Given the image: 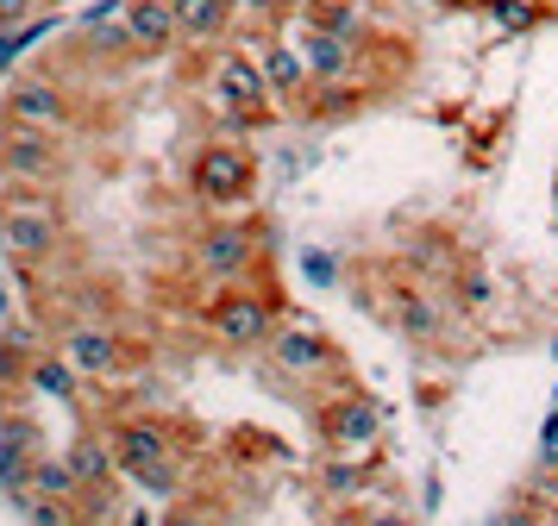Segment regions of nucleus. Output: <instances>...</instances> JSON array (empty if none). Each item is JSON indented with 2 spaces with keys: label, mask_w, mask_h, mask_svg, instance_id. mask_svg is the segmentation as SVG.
Wrapping results in <instances>:
<instances>
[{
  "label": "nucleus",
  "mask_w": 558,
  "mask_h": 526,
  "mask_svg": "<svg viewBox=\"0 0 558 526\" xmlns=\"http://www.w3.org/2000/svg\"><path fill=\"white\" fill-rule=\"evenodd\" d=\"M0 245L20 270H38L63 250V207L51 200V188H13L0 200Z\"/></svg>",
  "instance_id": "nucleus-1"
},
{
  "label": "nucleus",
  "mask_w": 558,
  "mask_h": 526,
  "mask_svg": "<svg viewBox=\"0 0 558 526\" xmlns=\"http://www.w3.org/2000/svg\"><path fill=\"white\" fill-rule=\"evenodd\" d=\"M189 188H195L207 207H232V200H245L257 188V157L239 145V138H214V145L195 150Z\"/></svg>",
  "instance_id": "nucleus-2"
},
{
  "label": "nucleus",
  "mask_w": 558,
  "mask_h": 526,
  "mask_svg": "<svg viewBox=\"0 0 558 526\" xmlns=\"http://www.w3.org/2000/svg\"><path fill=\"white\" fill-rule=\"evenodd\" d=\"M214 100H220V120L227 125H257V120H270V107H277L270 82H264V63L245 57V50H220L214 57Z\"/></svg>",
  "instance_id": "nucleus-3"
},
{
  "label": "nucleus",
  "mask_w": 558,
  "mask_h": 526,
  "mask_svg": "<svg viewBox=\"0 0 558 526\" xmlns=\"http://www.w3.org/2000/svg\"><path fill=\"white\" fill-rule=\"evenodd\" d=\"M0 175L13 188H57L63 175V138L38 125H0Z\"/></svg>",
  "instance_id": "nucleus-4"
},
{
  "label": "nucleus",
  "mask_w": 558,
  "mask_h": 526,
  "mask_svg": "<svg viewBox=\"0 0 558 526\" xmlns=\"http://www.w3.org/2000/svg\"><path fill=\"white\" fill-rule=\"evenodd\" d=\"M207 326H214V339L232 351H257L277 339V301L257 295V289H227V295L207 307Z\"/></svg>",
  "instance_id": "nucleus-5"
},
{
  "label": "nucleus",
  "mask_w": 558,
  "mask_h": 526,
  "mask_svg": "<svg viewBox=\"0 0 558 526\" xmlns=\"http://www.w3.org/2000/svg\"><path fill=\"white\" fill-rule=\"evenodd\" d=\"M383 426H389V407L377 395H332L320 407V439L345 457H377Z\"/></svg>",
  "instance_id": "nucleus-6"
},
{
  "label": "nucleus",
  "mask_w": 558,
  "mask_h": 526,
  "mask_svg": "<svg viewBox=\"0 0 558 526\" xmlns=\"http://www.w3.org/2000/svg\"><path fill=\"white\" fill-rule=\"evenodd\" d=\"M257 257H264V250H257L252 225H214V232H202V238H195V250H189L195 276L220 282V289H239V282L257 270Z\"/></svg>",
  "instance_id": "nucleus-7"
},
{
  "label": "nucleus",
  "mask_w": 558,
  "mask_h": 526,
  "mask_svg": "<svg viewBox=\"0 0 558 526\" xmlns=\"http://www.w3.org/2000/svg\"><path fill=\"white\" fill-rule=\"evenodd\" d=\"M270 357H277L282 376H295V382H327L339 376V345H332L327 332L314 320H289L277 326V339H270Z\"/></svg>",
  "instance_id": "nucleus-8"
},
{
  "label": "nucleus",
  "mask_w": 558,
  "mask_h": 526,
  "mask_svg": "<svg viewBox=\"0 0 558 526\" xmlns=\"http://www.w3.org/2000/svg\"><path fill=\"white\" fill-rule=\"evenodd\" d=\"M107 439H113V457H120V470L132 482L145 470H157V464H177V426L170 420H145L138 414V420H120Z\"/></svg>",
  "instance_id": "nucleus-9"
},
{
  "label": "nucleus",
  "mask_w": 558,
  "mask_h": 526,
  "mask_svg": "<svg viewBox=\"0 0 558 526\" xmlns=\"http://www.w3.org/2000/svg\"><path fill=\"white\" fill-rule=\"evenodd\" d=\"M70 120H76V107L63 95V82H51V75H32V82H20L7 95V125H38V132H57L63 138Z\"/></svg>",
  "instance_id": "nucleus-10"
},
{
  "label": "nucleus",
  "mask_w": 558,
  "mask_h": 526,
  "mask_svg": "<svg viewBox=\"0 0 558 526\" xmlns=\"http://www.w3.org/2000/svg\"><path fill=\"white\" fill-rule=\"evenodd\" d=\"M63 357H70V370L88 376V382H107V376L126 370V345H120L113 326H70V332H63Z\"/></svg>",
  "instance_id": "nucleus-11"
},
{
  "label": "nucleus",
  "mask_w": 558,
  "mask_h": 526,
  "mask_svg": "<svg viewBox=\"0 0 558 526\" xmlns=\"http://www.w3.org/2000/svg\"><path fill=\"white\" fill-rule=\"evenodd\" d=\"M257 63H264V82H270L277 107H302L307 88H314V70H307L302 50L282 45V38H264V45H257Z\"/></svg>",
  "instance_id": "nucleus-12"
},
{
  "label": "nucleus",
  "mask_w": 558,
  "mask_h": 526,
  "mask_svg": "<svg viewBox=\"0 0 558 526\" xmlns=\"http://www.w3.org/2000/svg\"><path fill=\"white\" fill-rule=\"evenodd\" d=\"M295 38H302V57H307V70H314V82H345L357 70V57H364L352 38H339V32H327V25H314V20H302Z\"/></svg>",
  "instance_id": "nucleus-13"
},
{
  "label": "nucleus",
  "mask_w": 558,
  "mask_h": 526,
  "mask_svg": "<svg viewBox=\"0 0 558 526\" xmlns=\"http://www.w3.org/2000/svg\"><path fill=\"white\" fill-rule=\"evenodd\" d=\"M126 32H132V50H145V57H163L170 45H182L170 0H126Z\"/></svg>",
  "instance_id": "nucleus-14"
},
{
  "label": "nucleus",
  "mask_w": 558,
  "mask_h": 526,
  "mask_svg": "<svg viewBox=\"0 0 558 526\" xmlns=\"http://www.w3.org/2000/svg\"><path fill=\"white\" fill-rule=\"evenodd\" d=\"M170 7H177L182 45H195V50L220 45L227 25H232V13H239V0H170Z\"/></svg>",
  "instance_id": "nucleus-15"
},
{
  "label": "nucleus",
  "mask_w": 558,
  "mask_h": 526,
  "mask_svg": "<svg viewBox=\"0 0 558 526\" xmlns=\"http://www.w3.org/2000/svg\"><path fill=\"white\" fill-rule=\"evenodd\" d=\"M389 301H396V307H389V314H396V326H402L414 345H433V339L446 332V301H433L427 289H396Z\"/></svg>",
  "instance_id": "nucleus-16"
},
{
  "label": "nucleus",
  "mask_w": 558,
  "mask_h": 526,
  "mask_svg": "<svg viewBox=\"0 0 558 526\" xmlns=\"http://www.w3.org/2000/svg\"><path fill=\"white\" fill-rule=\"evenodd\" d=\"M383 457H345V451H332L327 464H320V496L327 501H345V496H364L371 482H377Z\"/></svg>",
  "instance_id": "nucleus-17"
},
{
  "label": "nucleus",
  "mask_w": 558,
  "mask_h": 526,
  "mask_svg": "<svg viewBox=\"0 0 558 526\" xmlns=\"http://www.w3.org/2000/svg\"><path fill=\"white\" fill-rule=\"evenodd\" d=\"M70 470L82 476V489H107L113 470H120V457H113V439H95V432H82L76 445H70Z\"/></svg>",
  "instance_id": "nucleus-18"
},
{
  "label": "nucleus",
  "mask_w": 558,
  "mask_h": 526,
  "mask_svg": "<svg viewBox=\"0 0 558 526\" xmlns=\"http://www.w3.org/2000/svg\"><path fill=\"white\" fill-rule=\"evenodd\" d=\"M26 445H32V426L7 420V432H0V489H7V496H26V482H32Z\"/></svg>",
  "instance_id": "nucleus-19"
},
{
  "label": "nucleus",
  "mask_w": 558,
  "mask_h": 526,
  "mask_svg": "<svg viewBox=\"0 0 558 526\" xmlns=\"http://www.w3.org/2000/svg\"><path fill=\"white\" fill-rule=\"evenodd\" d=\"M32 496L38 501H76L82 476L70 470V457H32Z\"/></svg>",
  "instance_id": "nucleus-20"
},
{
  "label": "nucleus",
  "mask_w": 558,
  "mask_h": 526,
  "mask_svg": "<svg viewBox=\"0 0 558 526\" xmlns=\"http://www.w3.org/2000/svg\"><path fill=\"white\" fill-rule=\"evenodd\" d=\"M314 25L352 38L357 50H364V38H371V20H364V7H352V0H320V7H314Z\"/></svg>",
  "instance_id": "nucleus-21"
},
{
  "label": "nucleus",
  "mask_w": 558,
  "mask_h": 526,
  "mask_svg": "<svg viewBox=\"0 0 558 526\" xmlns=\"http://www.w3.org/2000/svg\"><path fill=\"white\" fill-rule=\"evenodd\" d=\"M32 389L70 401L76 395V370H70V357H63V351H57V357H38V364H32Z\"/></svg>",
  "instance_id": "nucleus-22"
},
{
  "label": "nucleus",
  "mask_w": 558,
  "mask_h": 526,
  "mask_svg": "<svg viewBox=\"0 0 558 526\" xmlns=\"http://www.w3.org/2000/svg\"><path fill=\"white\" fill-rule=\"evenodd\" d=\"M452 301H458V314H483L489 301H496V282L483 270H458L452 276Z\"/></svg>",
  "instance_id": "nucleus-23"
},
{
  "label": "nucleus",
  "mask_w": 558,
  "mask_h": 526,
  "mask_svg": "<svg viewBox=\"0 0 558 526\" xmlns=\"http://www.w3.org/2000/svg\"><path fill=\"white\" fill-rule=\"evenodd\" d=\"M489 20H496V38H521V32H533V20H539V0H496Z\"/></svg>",
  "instance_id": "nucleus-24"
},
{
  "label": "nucleus",
  "mask_w": 558,
  "mask_h": 526,
  "mask_svg": "<svg viewBox=\"0 0 558 526\" xmlns=\"http://www.w3.org/2000/svg\"><path fill=\"white\" fill-rule=\"evenodd\" d=\"M302 276L314 282V289H339V276H345V270H339V257H332V250L314 245V250H302Z\"/></svg>",
  "instance_id": "nucleus-25"
},
{
  "label": "nucleus",
  "mask_w": 558,
  "mask_h": 526,
  "mask_svg": "<svg viewBox=\"0 0 558 526\" xmlns=\"http://www.w3.org/2000/svg\"><path fill=\"white\" fill-rule=\"evenodd\" d=\"M45 32H51V20L38 25H7V32H0V75H7V63H13V57H20V45H32V38H45Z\"/></svg>",
  "instance_id": "nucleus-26"
},
{
  "label": "nucleus",
  "mask_w": 558,
  "mask_h": 526,
  "mask_svg": "<svg viewBox=\"0 0 558 526\" xmlns=\"http://www.w3.org/2000/svg\"><path fill=\"white\" fill-rule=\"evenodd\" d=\"M163 526H220V507H207V501H177Z\"/></svg>",
  "instance_id": "nucleus-27"
},
{
  "label": "nucleus",
  "mask_w": 558,
  "mask_h": 526,
  "mask_svg": "<svg viewBox=\"0 0 558 526\" xmlns=\"http://www.w3.org/2000/svg\"><path fill=\"white\" fill-rule=\"evenodd\" d=\"M138 489H145V496H177L182 489V464H157V470H145L138 476Z\"/></svg>",
  "instance_id": "nucleus-28"
},
{
  "label": "nucleus",
  "mask_w": 558,
  "mask_h": 526,
  "mask_svg": "<svg viewBox=\"0 0 558 526\" xmlns=\"http://www.w3.org/2000/svg\"><path fill=\"white\" fill-rule=\"evenodd\" d=\"M527 501L539 507V514H553V521H558V470H539V476H533Z\"/></svg>",
  "instance_id": "nucleus-29"
},
{
  "label": "nucleus",
  "mask_w": 558,
  "mask_h": 526,
  "mask_svg": "<svg viewBox=\"0 0 558 526\" xmlns=\"http://www.w3.org/2000/svg\"><path fill=\"white\" fill-rule=\"evenodd\" d=\"M539 470H558V407L539 426Z\"/></svg>",
  "instance_id": "nucleus-30"
},
{
  "label": "nucleus",
  "mask_w": 558,
  "mask_h": 526,
  "mask_svg": "<svg viewBox=\"0 0 558 526\" xmlns=\"http://www.w3.org/2000/svg\"><path fill=\"white\" fill-rule=\"evenodd\" d=\"M76 501H32V526H70Z\"/></svg>",
  "instance_id": "nucleus-31"
},
{
  "label": "nucleus",
  "mask_w": 558,
  "mask_h": 526,
  "mask_svg": "<svg viewBox=\"0 0 558 526\" xmlns=\"http://www.w3.org/2000/svg\"><path fill=\"white\" fill-rule=\"evenodd\" d=\"M32 13H38V0H0V32L7 25H32Z\"/></svg>",
  "instance_id": "nucleus-32"
},
{
  "label": "nucleus",
  "mask_w": 558,
  "mask_h": 526,
  "mask_svg": "<svg viewBox=\"0 0 558 526\" xmlns=\"http://www.w3.org/2000/svg\"><path fill=\"white\" fill-rule=\"evenodd\" d=\"M0 320H7V289H0Z\"/></svg>",
  "instance_id": "nucleus-33"
},
{
  "label": "nucleus",
  "mask_w": 558,
  "mask_h": 526,
  "mask_svg": "<svg viewBox=\"0 0 558 526\" xmlns=\"http://www.w3.org/2000/svg\"><path fill=\"white\" fill-rule=\"evenodd\" d=\"M377 526H402V521H377Z\"/></svg>",
  "instance_id": "nucleus-34"
},
{
  "label": "nucleus",
  "mask_w": 558,
  "mask_h": 526,
  "mask_svg": "<svg viewBox=\"0 0 558 526\" xmlns=\"http://www.w3.org/2000/svg\"><path fill=\"white\" fill-rule=\"evenodd\" d=\"M477 7H496V0H477Z\"/></svg>",
  "instance_id": "nucleus-35"
},
{
  "label": "nucleus",
  "mask_w": 558,
  "mask_h": 526,
  "mask_svg": "<svg viewBox=\"0 0 558 526\" xmlns=\"http://www.w3.org/2000/svg\"><path fill=\"white\" fill-rule=\"evenodd\" d=\"M553 357H558V339H553Z\"/></svg>",
  "instance_id": "nucleus-36"
},
{
  "label": "nucleus",
  "mask_w": 558,
  "mask_h": 526,
  "mask_svg": "<svg viewBox=\"0 0 558 526\" xmlns=\"http://www.w3.org/2000/svg\"><path fill=\"white\" fill-rule=\"evenodd\" d=\"M553 526H558V521H553Z\"/></svg>",
  "instance_id": "nucleus-37"
}]
</instances>
